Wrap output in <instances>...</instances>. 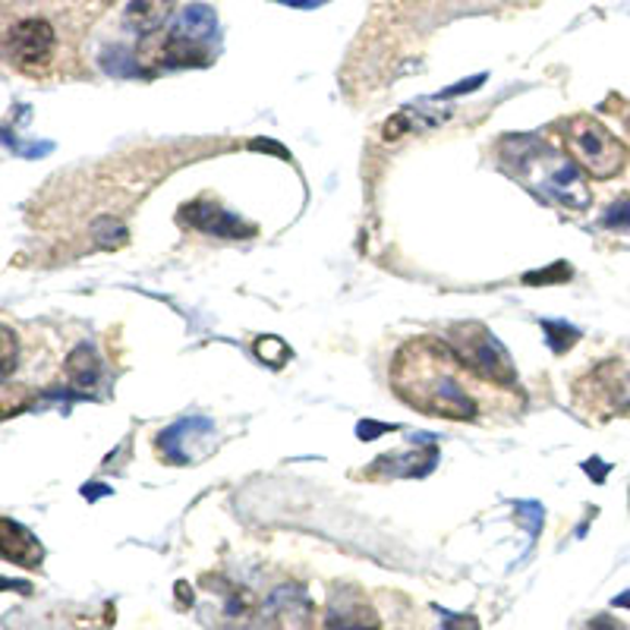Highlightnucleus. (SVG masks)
<instances>
[{"label": "nucleus", "instance_id": "obj_1", "mask_svg": "<svg viewBox=\"0 0 630 630\" xmlns=\"http://www.w3.org/2000/svg\"><path fill=\"white\" fill-rule=\"evenodd\" d=\"M477 379L460 357L435 337H417L397 350L391 362V382L400 400L413 410L442 420H477L480 400L467 388Z\"/></svg>", "mask_w": 630, "mask_h": 630}, {"label": "nucleus", "instance_id": "obj_2", "mask_svg": "<svg viewBox=\"0 0 630 630\" xmlns=\"http://www.w3.org/2000/svg\"><path fill=\"white\" fill-rule=\"evenodd\" d=\"M502 168L510 177L523 181V186L552 199L555 206H565L570 211H583L590 206V189L580 177V168L565 155L542 146L540 139H530V136L505 139L502 143Z\"/></svg>", "mask_w": 630, "mask_h": 630}, {"label": "nucleus", "instance_id": "obj_3", "mask_svg": "<svg viewBox=\"0 0 630 630\" xmlns=\"http://www.w3.org/2000/svg\"><path fill=\"white\" fill-rule=\"evenodd\" d=\"M565 151L568 158L590 177L596 181H612L625 171L628 164V146L596 118H570L565 123Z\"/></svg>", "mask_w": 630, "mask_h": 630}, {"label": "nucleus", "instance_id": "obj_4", "mask_svg": "<svg viewBox=\"0 0 630 630\" xmlns=\"http://www.w3.org/2000/svg\"><path fill=\"white\" fill-rule=\"evenodd\" d=\"M450 350L482 382H492L498 388H510L517 382L510 354L502 347V341L480 322L454 325L450 329Z\"/></svg>", "mask_w": 630, "mask_h": 630}, {"label": "nucleus", "instance_id": "obj_5", "mask_svg": "<svg viewBox=\"0 0 630 630\" xmlns=\"http://www.w3.org/2000/svg\"><path fill=\"white\" fill-rule=\"evenodd\" d=\"M608 413H630V357L600 362L586 379L577 382V407Z\"/></svg>", "mask_w": 630, "mask_h": 630}, {"label": "nucleus", "instance_id": "obj_6", "mask_svg": "<svg viewBox=\"0 0 630 630\" xmlns=\"http://www.w3.org/2000/svg\"><path fill=\"white\" fill-rule=\"evenodd\" d=\"M3 54L20 70L48 66L58 54V29L45 16H26L3 32Z\"/></svg>", "mask_w": 630, "mask_h": 630}, {"label": "nucleus", "instance_id": "obj_7", "mask_svg": "<svg viewBox=\"0 0 630 630\" xmlns=\"http://www.w3.org/2000/svg\"><path fill=\"white\" fill-rule=\"evenodd\" d=\"M183 224L202 231V234H214V237H252L256 227L243 224L240 218L227 214L218 206H209V202H193V206H183L181 211Z\"/></svg>", "mask_w": 630, "mask_h": 630}, {"label": "nucleus", "instance_id": "obj_8", "mask_svg": "<svg viewBox=\"0 0 630 630\" xmlns=\"http://www.w3.org/2000/svg\"><path fill=\"white\" fill-rule=\"evenodd\" d=\"M0 552L10 565H23V568H38L45 558V548L38 545V540L10 517L0 520Z\"/></svg>", "mask_w": 630, "mask_h": 630}, {"label": "nucleus", "instance_id": "obj_9", "mask_svg": "<svg viewBox=\"0 0 630 630\" xmlns=\"http://www.w3.org/2000/svg\"><path fill=\"white\" fill-rule=\"evenodd\" d=\"M177 10V0H133L123 13V23L136 35H155Z\"/></svg>", "mask_w": 630, "mask_h": 630}, {"label": "nucleus", "instance_id": "obj_10", "mask_svg": "<svg viewBox=\"0 0 630 630\" xmlns=\"http://www.w3.org/2000/svg\"><path fill=\"white\" fill-rule=\"evenodd\" d=\"M70 375H73V382H76L79 388L95 385V379H98V357H95L91 347H79V350L70 357Z\"/></svg>", "mask_w": 630, "mask_h": 630}, {"label": "nucleus", "instance_id": "obj_11", "mask_svg": "<svg viewBox=\"0 0 630 630\" xmlns=\"http://www.w3.org/2000/svg\"><path fill=\"white\" fill-rule=\"evenodd\" d=\"M329 630H379V621L369 615V608H347L331 615Z\"/></svg>", "mask_w": 630, "mask_h": 630}, {"label": "nucleus", "instance_id": "obj_12", "mask_svg": "<svg viewBox=\"0 0 630 630\" xmlns=\"http://www.w3.org/2000/svg\"><path fill=\"white\" fill-rule=\"evenodd\" d=\"M542 329L548 331V344H552L555 354H568L570 347L580 341V331L570 329L565 322H542Z\"/></svg>", "mask_w": 630, "mask_h": 630}, {"label": "nucleus", "instance_id": "obj_13", "mask_svg": "<svg viewBox=\"0 0 630 630\" xmlns=\"http://www.w3.org/2000/svg\"><path fill=\"white\" fill-rule=\"evenodd\" d=\"M256 354H259V360H265L269 366H284L287 357H291L287 344L277 341V337H259L256 341Z\"/></svg>", "mask_w": 630, "mask_h": 630}, {"label": "nucleus", "instance_id": "obj_14", "mask_svg": "<svg viewBox=\"0 0 630 630\" xmlns=\"http://www.w3.org/2000/svg\"><path fill=\"white\" fill-rule=\"evenodd\" d=\"M570 265H548V269L542 271H533V274H527L523 277V284H533V287H542V284H558V281H570Z\"/></svg>", "mask_w": 630, "mask_h": 630}, {"label": "nucleus", "instance_id": "obj_15", "mask_svg": "<svg viewBox=\"0 0 630 630\" xmlns=\"http://www.w3.org/2000/svg\"><path fill=\"white\" fill-rule=\"evenodd\" d=\"M602 224H605V227H618V231H628L630 227V196L618 199V202L608 209V214L602 218Z\"/></svg>", "mask_w": 630, "mask_h": 630}, {"label": "nucleus", "instance_id": "obj_16", "mask_svg": "<svg viewBox=\"0 0 630 630\" xmlns=\"http://www.w3.org/2000/svg\"><path fill=\"white\" fill-rule=\"evenodd\" d=\"M0 341H3V379H10L13 369H16V334L10 329H3L0 331Z\"/></svg>", "mask_w": 630, "mask_h": 630}, {"label": "nucleus", "instance_id": "obj_17", "mask_svg": "<svg viewBox=\"0 0 630 630\" xmlns=\"http://www.w3.org/2000/svg\"><path fill=\"white\" fill-rule=\"evenodd\" d=\"M583 630H628V628H625L618 618H612V615H596Z\"/></svg>", "mask_w": 630, "mask_h": 630}, {"label": "nucleus", "instance_id": "obj_18", "mask_svg": "<svg viewBox=\"0 0 630 630\" xmlns=\"http://www.w3.org/2000/svg\"><path fill=\"white\" fill-rule=\"evenodd\" d=\"M445 630H480V621L473 615H454V618H448Z\"/></svg>", "mask_w": 630, "mask_h": 630}, {"label": "nucleus", "instance_id": "obj_19", "mask_svg": "<svg viewBox=\"0 0 630 630\" xmlns=\"http://www.w3.org/2000/svg\"><path fill=\"white\" fill-rule=\"evenodd\" d=\"M400 133H407V114H394L388 123H385V139H397Z\"/></svg>", "mask_w": 630, "mask_h": 630}, {"label": "nucleus", "instance_id": "obj_20", "mask_svg": "<svg viewBox=\"0 0 630 630\" xmlns=\"http://www.w3.org/2000/svg\"><path fill=\"white\" fill-rule=\"evenodd\" d=\"M615 605H618V608H630V593H621V596L615 600Z\"/></svg>", "mask_w": 630, "mask_h": 630}, {"label": "nucleus", "instance_id": "obj_21", "mask_svg": "<svg viewBox=\"0 0 630 630\" xmlns=\"http://www.w3.org/2000/svg\"><path fill=\"white\" fill-rule=\"evenodd\" d=\"M281 3H287V7H309V3H316V0H281Z\"/></svg>", "mask_w": 630, "mask_h": 630}]
</instances>
